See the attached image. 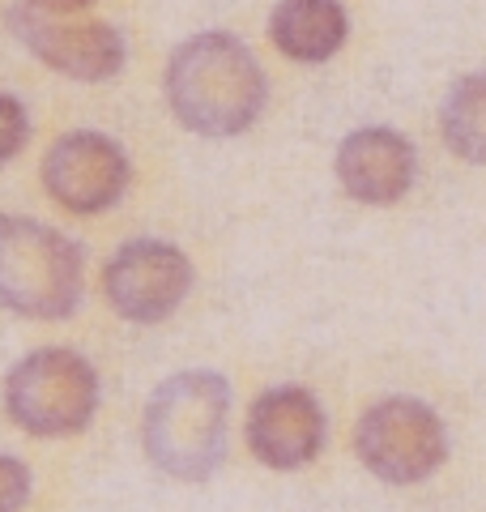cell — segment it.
Wrapping results in <instances>:
<instances>
[{
	"label": "cell",
	"instance_id": "obj_1",
	"mask_svg": "<svg viewBox=\"0 0 486 512\" xmlns=\"http://www.w3.org/2000/svg\"><path fill=\"white\" fill-rule=\"evenodd\" d=\"M167 99L192 133L235 137L261 116L265 73L235 35L205 30L175 47L167 64Z\"/></svg>",
	"mask_w": 486,
	"mask_h": 512
},
{
	"label": "cell",
	"instance_id": "obj_2",
	"mask_svg": "<svg viewBox=\"0 0 486 512\" xmlns=\"http://www.w3.org/2000/svg\"><path fill=\"white\" fill-rule=\"evenodd\" d=\"M231 384L218 372H180L162 380L145 406V453L171 478H205L226 453Z\"/></svg>",
	"mask_w": 486,
	"mask_h": 512
},
{
	"label": "cell",
	"instance_id": "obj_3",
	"mask_svg": "<svg viewBox=\"0 0 486 512\" xmlns=\"http://www.w3.org/2000/svg\"><path fill=\"white\" fill-rule=\"evenodd\" d=\"M86 269L69 235L26 214H0V308L60 320L81 303Z\"/></svg>",
	"mask_w": 486,
	"mask_h": 512
},
{
	"label": "cell",
	"instance_id": "obj_4",
	"mask_svg": "<svg viewBox=\"0 0 486 512\" xmlns=\"http://www.w3.org/2000/svg\"><path fill=\"white\" fill-rule=\"evenodd\" d=\"M99 406V376L69 346H43L5 376V410L30 436H77Z\"/></svg>",
	"mask_w": 486,
	"mask_h": 512
},
{
	"label": "cell",
	"instance_id": "obj_5",
	"mask_svg": "<svg viewBox=\"0 0 486 512\" xmlns=\"http://www.w3.org/2000/svg\"><path fill=\"white\" fill-rule=\"evenodd\" d=\"M354 444H359L363 466L384 483H423L448 457L440 414L414 397H384L363 410Z\"/></svg>",
	"mask_w": 486,
	"mask_h": 512
},
{
	"label": "cell",
	"instance_id": "obj_6",
	"mask_svg": "<svg viewBox=\"0 0 486 512\" xmlns=\"http://www.w3.org/2000/svg\"><path fill=\"white\" fill-rule=\"evenodd\" d=\"M9 26L47 69L77 77V82H103V77H116L124 69V39L107 22L73 18V13H39L13 0Z\"/></svg>",
	"mask_w": 486,
	"mask_h": 512
},
{
	"label": "cell",
	"instance_id": "obj_7",
	"mask_svg": "<svg viewBox=\"0 0 486 512\" xmlns=\"http://www.w3.org/2000/svg\"><path fill=\"white\" fill-rule=\"evenodd\" d=\"M188 286V256L175 244H162V239H133L103 269L107 303L124 320H137V325H154V320L171 316L184 303Z\"/></svg>",
	"mask_w": 486,
	"mask_h": 512
},
{
	"label": "cell",
	"instance_id": "obj_8",
	"mask_svg": "<svg viewBox=\"0 0 486 512\" xmlns=\"http://www.w3.org/2000/svg\"><path fill=\"white\" fill-rule=\"evenodd\" d=\"M128 184V154L103 133L77 128L64 133L43 154V188L60 210L69 214H99L120 201Z\"/></svg>",
	"mask_w": 486,
	"mask_h": 512
},
{
	"label": "cell",
	"instance_id": "obj_9",
	"mask_svg": "<svg viewBox=\"0 0 486 512\" xmlns=\"http://www.w3.org/2000/svg\"><path fill=\"white\" fill-rule=\"evenodd\" d=\"M248 444L273 470L307 466L324 444V410L299 384H278L248 410Z\"/></svg>",
	"mask_w": 486,
	"mask_h": 512
},
{
	"label": "cell",
	"instance_id": "obj_10",
	"mask_svg": "<svg viewBox=\"0 0 486 512\" xmlns=\"http://www.w3.org/2000/svg\"><path fill=\"white\" fill-rule=\"evenodd\" d=\"M414 146L397 128H354L337 146V180L363 205H393L414 184Z\"/></svg>",
	"mask_w": 486,
	"mask_h": 512
},
{
	"label": "cell",
	"instance_id": "obj_11",
	"mask_svg": "<svg viewBox=\"0 0 486 512\" xmlns=\"http://www.w3.org/2000/svg\"><path fill=\"white\" fill-rule=\"evenodd\" d=\"M346 5L342 0H278L269 18V35L290 60L316 64L329 60L346 43Z\"/></svg>",
	"mask_w": 486,
	"mask_h": 512
},
{
	"label": "cell",
	"instance_id": "obj_12",
	"mask_svg": "<svg viewBox=\"0 0 486 512\" xmlns=\"http://www.w3.org/2000/svg\"><path fill=\"white\" fill-rule=\"evenodd\" d=\"M440 128L448 150L465 163H486V73L461 77L444 99Z\"/></svg>",
	"mask_w": 486,
	"mask_h": 512
},
{
	"label": "cell",
	"instance_id": "obj_13",
	"mask_svg": "<svg viewBox=\"0 0 486 512\" xmlns=\"http://www.w3.org/2000/svg\"><path fill=\"white\" fill-rule=\"evenodd\" d=\"M30 137V120H26V107L13 99V94L0 90V167L13 163V158L22 154Z\"/></svg>",
	"mask_w": 486,
	"mask_h": 512
},
{
	"label": "cell",
	"instance_id": "obj_14",
	"mask_svg": "<svg viewBox=\"0 0 486 512\" xmlns=\"http://www.w3.org/2000/svg\"><path fill=\"white\" fill-rule=\"evenodd\" d=\"M30 500V470L0 448V512H22Z\"/></svg>",
	"mask_w": 486,
	"mask_h": 512
},
{
	"label": "cell",
	"instance_id": "obj_15",
	"mask_svg": "<svg viewBox=\"0 0 486 512\" xmlns=\"http://www.w3.org/2000/svg\"><path fill=\"white\" fill-rule=\"evenodd\" d=\"M22 5L39 9V13H81V9H90L94 0H22Z\"/></svg>",
	"mask_w": 486,
	"mask_h": 512
}]
</instances>
